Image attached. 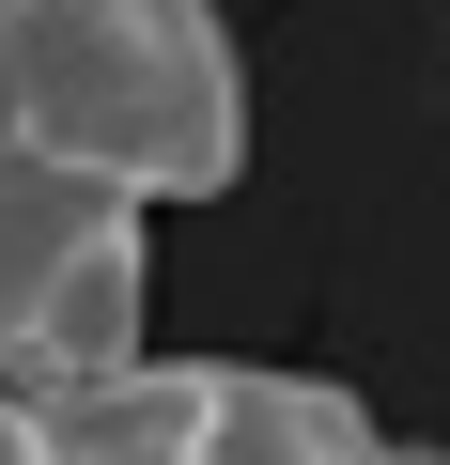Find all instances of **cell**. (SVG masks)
Here are the masks:
<instances>
[{"label":"cell","mask_w":450,"mask_h":465,"mask_svg":"<svg viewBox=\"0 0 450 465\" xmlns=\"http://www.w3.org/2000/svg\"><path fill=\"white\" fill-rule=\"evenodd\" d=\"M0 124L140 217L249 171V78L217 0H0Z\"/></svg>","instance_id":"obj_1"},{"label":"cell","mask_w":450,"mask_h":465,"mask_svg":"<svg viewBox=\"0 0 450 465\" xmlns=\"http://www.w3.org/2000/svg\"><path fill=\"white\" fill-rule=\"evenodd\" d=\"M217 372L234 357H140L109 388H63V465H217Z\"/></svg>","instance_id":"obj_2"},{"label":"cell","mask_w":450,"mask_h":465,"mask_svg":"<svg viewBox=\"0 0 450 465\" xmlns=\"http://www.w3.org/2000/svg\"><path fill=\"white\" fill-rule=\"evenodd\" d=\"M217 465H388V434L311 372H217Z\"/></svg>","instance_id":"obj_3"},{"label":"cell","mask_w":450,"mask_h":465,"mask_svg":"<svg viewBox=\"0 0 450 465\" xmlns=\"http://www.w3.org/2000/svg\"><path fill=\"white\" fill-rule=\"evenodd\" d=\"M0 465H63V403L0 372Z\"/></svg>","instance_id":"obj_4"}]
</instances>
